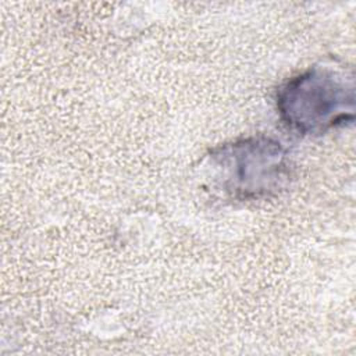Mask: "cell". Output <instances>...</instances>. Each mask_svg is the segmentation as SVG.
<instances>
[{"label":"cell","mask_w":356,"mask_h":356,"mask_svg":"<svg viewBox=\"0 0 356 356\" xmlns=\"http://www.w3.org/2000/svg\"><path fill=\"white\" fill-rule=\"evenodd\" d=\"M277 111L299 135H320L352 122L353 78L331 67L314 65L280 86Z\"/></svg>","instance_id":"6da1fadb"},{"label":"cell","mask_w":356,"mask_h":356,"mask_svg":"<svg viewBox=\"0 0 356 356\" xmlns=\"http://www.w3.org/2000/svg\"><path fill=\"white\" fill-rule=\"evenodd\" d=\"M220 191L234 200H259L278 193L289 181L286 149L267 136H250L211 150Z\"/></svg>","instance_id":"7a4b0ae2"}]
</instances>
